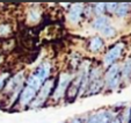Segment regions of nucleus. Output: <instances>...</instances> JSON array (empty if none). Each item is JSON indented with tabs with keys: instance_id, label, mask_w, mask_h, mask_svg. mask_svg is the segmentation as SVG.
<instances>
[{
	"instance_id": "obj_19",
	"label": "nucleus",
	"mask_w": 131,
	"mask_h": 123,
	"mask_svg": "<svg viewBox=\"0 0 131 123\" xmlns=\"http://www.w3.org/2000/svg\"><path fill=\"white\" fill-rule=\"evenodd\" d=\"M82 14L86 16V19H92L94 16V13H93V6L92 5H84V13Z\"/></svg>"
},
{
	"instance_id": "obj_7",
	"label": "nucleus",
	"mask_w": 131,
	"mask_h": 123,
	"mask_svg": "<svg viewBox=\"0 0 131 123\" xmlns=\"http://www.w3.org/2000/svg\"><path fill=\"white\" fill-rule=\"evenodd\" d=\"M36 94H37V91H35L34 88L25 85V87L22 88V91H21V93H20V96L17 99L19 106H20L22 109L29 107L30 104L34 101V99L36 98Z\"/></svg>"
},
{
	"instance_id": "obj_8",
	"label": "nucleus",
	"mask_w": 131,
	"mask_h": 123,
	"mask_svg": "<svg viewBox=\"0 0 131 123\" xmlns=\"http://www.w3.org/2000/svg\"><path fill=\"white\" fill-rule=\"evenodd\" d=\"M51 70H52L51 63L45 60V61H43V63H41V64L37 66V69L35 70V72H32V73H34V76L36 77L42 84H44L45 81L50 78V76H51Z\"/></svg>"
},
{
	"instance_id": "obj_3",
	"label": "nucleus",
	"mask_w": 131,
	"mask_h": 123,
	"mask_svg": "<svg viewBox=\"0 0 131 123\" xmlns=\"http://www.w3.org/2000/svg\"><path fill=\"white\" fill-rule=\"evenodd\" d=\"M73 77H74L73 72H62L59 74L58 81L56 83V86H54V89L51 95V100L53 102H59L60 100H63L65 98L67 88H69Z\"/></svg>"
},
{
	"instance_id": "obj_6",
	"label": "nucleus",
	"mask_w": 131,
	"mask_h": 123,
	"mask_svg": "<svg viewBox=\"0 0 131 123\" xmlns=\"http://www.w3.org/2000/svg\"><path fill=\"white\" fill-rule=\"evenodd\" d=\"M81 80H82V71L79 67L78 72L74 74L73 79H72V81H71V84H70L69 88H67L66 95H65V98L69 99V101H73L74 99L78 98V93H79Z\"/></svg>"
},
{
	"instance_id": "obj_16",
	"label": "nucleus",
	"mask_w": 131,
	"mask_h": 123,
	"mask_svg": "<svg viewBox=\"0 0 131 123\" xmlns=\"http://www.w3.org/2000/svg\"><path fill=\"white\" fill-rule=\"evenodd\" d=\"M100 33H101V35L104 37V38H111V37H114L115 35H116L117 30H116V28H115L114 25L109 23V25L104 26V27L100 30Z\"/></svg>"
},
{
	"instance_id": "obj_18",
	"label": "nucleus",
	"mask_w": 131,
	"mask_h": 123,
	"mask_svg": "<svg viewBox=\"0 0 131 123\" xmlns=\"http://www.w3.org/2000/svg\"><path fill=\"white\" fill-rule=\"evenodd\" d=\"M12 33V27L9 23H0V37H7Z\"/></svg>"
},
{
	"instance_id": "obj_23",
	"label": "nucleus",
	"mask_w": 131,
	"mask_h": 123,
	"mask_svg": "<svg viewBox=\"0 0 131 123\" xmlns=\"http://www.w3.org/2000/svg\"><path fill=\"white\" fill-rule=\"evenodd\" d=\"M84 122H85V118L82 120L81 117H78L77 116V117H72L67 123H84Z\"/></svg>"
},
{
	"instance_id": "obj_13",
	"label": "nucleus",
	"mask_w": 131,
	"mask_h": 123,
	"mask_svg": "<svg viewBox=\"0 0 131 123\" xmlns=\"http://www.w3.org/2000/svg\"><path fill=\"white\" fill-rule=\"evenodd\" d=\"M110 23V17L108 15H101V16H95L92 21V28L97 32L102 29L104 26L109 25Z\"/></svg>"
},
{
	"instance_id": "obj_11",
	"label": "nucleus",
	"mask_w": 131,
	"mask_h": 123,
	"mask_svg": "<svg viewBox=\"0 0 131 123\" xmlns=\"http://www.w3.org/2000/svg\"><path fill=\"white\" fill-rule=\"evenodd\" d=\"M131 79V57H128L121 65V80L122 81H130Z\"/></svg>"
},
{
	"instance_id": "obj_17",
	"label": "nucleus",
	"mask_w": 131,
	"mask_h": 123,
	"mask_svg": "<svg viewBox=\"0 0 131 123\" xmlns=\"http://www.w3.org/2000/svg\"><path fill=\"white\" fill-rule=\"evenodd\" d=\"M92 6H93V13H94L95 16L106 15V4L104 3H97Z\"/></svg>"
},
{
	"instance_id": "obj_5",
	"label": "nucleus",
	"mask_w": 131,
	"mask_h": 123,
	"mask_svg": "<svg viewBox=\"0 0 131 123\" xmlns=\"http://www.w3.org/2000/svg\"><path fill=\"white\" fill-rule=\"evenodd\" d=\"M124 42H117L116 44H114L108 51L104 54V56L102 57V63H101V66L102 67H109L111 65L116 64V61L121 58L122 54L124 51Z\"/></svg>"
},
{
	"instance_id": "obj_15",
	"label": "nucleus",
	"mask_w": 131,
	"mask_h": 123,
	"mask_svg": "<svg viewBox=\"0 0 131 123\" xmlns=\"http://www.w3.org/2000/svg\"><path fill=\"white\" fill-rule=\"evenodd\" d=\"M129 12H130V5L129 4H118L114 15L118 19H124V17L128 16Z\"/></svg>"
},
{
	"instance_id": "obj_27",
	"label": "nucleus",
	"mask_w": 131,
	"mask_h": 123,
	"mask_svg": "<svg viewBox=\"0 0 131 123\" xmlns=\"http://www.w3.org/2000/svg\"><path fill=\"white\" fill-rule=\"evenodd\" d=\"M129 123H131V121H130V122H129Z\"/></svg>"
},
{
	"instance_id": "obj_4",
	"label": "nucleus",
	"mask_w": 131,
	"mask_h": 123,
	"mask_svg": "<svg viewBox=\"0 0 131 123\" xmlns=\"http://www.w3.org/2000/svg\"><path fill=\"white\" fill-rule=\"evenodd\" d=\"M26 85V78H25V72L20 71L17 73L10 76L9 78L7 79L5 84V87H4L3 92L6 95H12L13 93L17 91H22V88Z\"/></svg>"
},
{
	"instance_id": "obj_21",
	"label": "nucleus",
	"mask_w": 131,
	"mask_h": 123,
	"mask_svg": "<svg viewBox=\"0 0 131 123\" xmlns=\"http://www.w3.org/2000/svg\"><path fill=\"white\" fill-rule=\"evenodd\" d=\"M117 5H118V4H116V3H108V4H106V12L109 13V14H115L116 8H117Z\"/></svg>"
},
{
	"instance_id": "obj_22",
	"label": "nucleus",
	"mask_w": 131,
	"mask_h": 123,
	"mask_svg": "<svg viewBox=\"0 0 131 123\" xmlns=\"http://www.w3.org/2000/svg\"><path fill=\"white\" fill-rule=\"evenodd\" d=\"M84 123H97V117H96V111L92 113L91 115L87 116V118H85Z\"/></svg>"
},
{
	"instance_id": "obj_10",
	"label": "nucleus",
	"mask_w": 131,
	"mask_h": 123,
	"mask_svg": "<svg viewBox=\"0 0 131 123\" xmlns=\"http://www.w3.org/2000/svg\"><path fill=\"white\" fill-rule=\"evenodd\" d=\"M117 115L118 114L111 109H102L100 111H96L97 123H111V121L116 118Z\"/></svg>"
},
{
	"instance_id": "obj_25",
	"label": "nucleus",
	"mask_w": 131,
	"mask_h": 123,
	"mask_svg": "<svg viewBox=\"0 0 131 123\" xmlns=\"http://www.w3.org/2000/svg\"><path fill=\"white\" fill-rule=\"evenodd\" d=\"M3 59H4L3 57H0V61H3Z\"/></svg>"
},
{
	"instance_id": "obj_20",
	"label": "nucleus",
	"mask_w": 131,
	"mask_h": 123,
	"mask_svg": "<svg viewBox=\"0 0 131 123\" xmlns=\"http://www.w3.org/2000/svg\"><path fill=\"white\" fill-rule=\"evenodd\" d=\"M9 77H10V73H9V72H4V73L0 74V92L4 89L6 81H7V79L9 78Z\"/></svg>"
},
{
	"instance_id": "obj_9",
	"label": "nucleus",
	"mask_w": 131,
	"mask_h": 123,
	"mask_svg": "<svg viewBox=\"0 0 131 123\" xmlns=\"http://www.w3.org/2000/svg\"><path fill=\"white\" fill-rule=\"evenodd\" d=\"M84 13V4H73L71 5L67 13V20L71 25H78Z\"/></svg>"
},
{
	"instance_id": "obj_2",
	"label": "nucleus",
	"mask_w": 131,
	"mask_h": 123,
	"mask_svg": "<svg viewBox=\"0 0 131 123\" xmlns=\"http://www.w3.org/2000/svg\"><path fill=\"white\" fill-rule=\"evenodd\" d=\"M103 81H104V88L107 91L114 92L118 89L121 86L122 80H121V65L114 64L111 66L107 67L106 72L103 73Z\"/></svg>"
},
{
	"instance_id": "obj_1",
	"label": "nucleus",
	"mask_w": 131,
	"mask_h": 123,
	"mask_svg": "<svg viewBox=\"0 0 131 123\" xmlns=\"http://www.w3.org/2000/svg\"><path fill=\"white\" fill-rule=\"evenodd\" d=\"M56 86V79L54 78H49L44 84L42 85V87L40 88V91L37 92L36 98L34 99L31 104H30L29 108L30 109H38L41 107H43L47 101L49 100V98L52 95V92Z\"/></svg>"
},
{
	"instance_id": "obj_24",
	"label": "nucleus",
	"mask_w": 131,
	"mask_h": 123,
	"mask_svg": "<svg viewBox=\"0 0 131 123\" xmlns=\"http://www.w3.org/2000/svg\"><path fill=\"white\" fill-rule=\"evenodd\" d=\"M111 123H119V120L116 117V118H114V120L111 121Z\"/></svg>"
},
{
	"instance_id": "obj_12",
	"label": "nucleus",
	"mask_w": 131,
	"mask_h": 123,
	"mask_svg": "<svg viewBox=\"0 0 131 123\" xmlns=\"http://www.w3.org/2000/svg\"><path fill=\"white\" fill-rule=\"evenodd\" d=\"M103 47H104V39L102 38L101 36L92 37L89 43H88V49H89V51L93 52V54L99 52Z\"/></svg>"
},
{
	"instance_id": "obj_14",
	"label": "nucleus",
	"mask_w": 131,
	"mask_h": 123,
	"mask_svg": "<svg viewBox=\"0 0 131 123\" xmlns=\"http://www.w3.org/2000/svg\"><path fill=\"white\" fill-rule=\"evenodd\" d=\"M42 19V12H41L40 8L37 7H32L28 11L27 13V21L28 23H31V25H36V23L40 22V20Z\"/></svg>"
},
{
	"instance_id": "obj_26",
	"label": "nucleus",
	"mask_w": 131,
	"mask_h": 123,
	"mask_svg": "<svg viewBox=\"0 0 131 123\" xmlns=\"http://www.w3.org/2000/svg\"><path fill=\"white\" fill-rule=\"evenodd\" d=\"M130 117H131V108H130Z\"/></svg>"
}]
</instances>
